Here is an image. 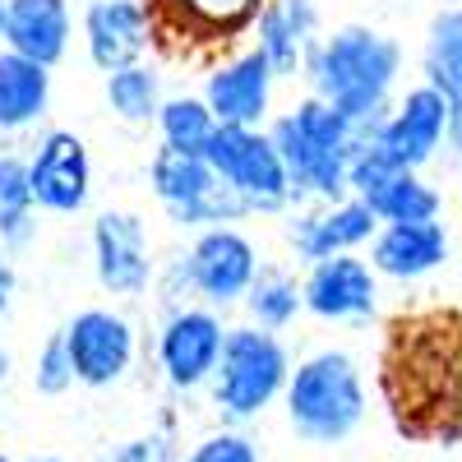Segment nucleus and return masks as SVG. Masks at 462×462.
I'll use <instances>...</instances> for the list:
<instances>
[{"label":"nucleus","instance_id":"1","mask_svg":"<svg viewBox=\"0 0 462 462\" xmlns=\"http://www.w3.org/2000/svg\"><path fill=\"white\" fill-rule=\"evenodd\" d=\"M383 398L411 439H462V315H411L389 328Z\"/></svg>","mask_w":462,"mask_h":462},{"label":"nucleus","instance_id":"2","mask_svg":"<svg viewBox=\"0 0 462 462\" xmlns=\"http://www.w3.org/2000/svg\"><path fill=\"white\" fill-rule=\"evenodd\" d=\"M398 69H402V47L389 32L365 23H346L305 51L310 93L333 102L352 121H374V116L393 111L389 93L398 84Z\"/></svg>","mask_w":462,"mask_h":462},{"label":"nucleus","instance_id":"3","mask_svg":"<svg viewBox=\"0 0 462 462\" xmlns=\"http://www.w3.org/2000/svg\"><path fill=\"white\" fill-rule=\"evenodd\" d=\"M282 402H287L291 430L305 444H315V448L346 444L365 420V379H361L356 356L337 352V346H324V352L305 356L291 370Z\"/></svg>","mask_w":462,"mask_h":462},{"label":"nucleus","instance_id":"4","mask_svg":"<svg viewBox=\"0 0 462 462\" xmlns=\"http://www.w3.org/2000/svg\"><path fill=\"white\" fill-rule=\"evenodd\" d=\"M291 383V356L273 328L241 324L226 333L222 365L213 374V407L226 426H245L263 416Z\"/></svg>","mask_w":462,"mask_h":462},{"label":"nucleus","instance_id":"5","mask_svg":"<svg viewBox=\"0 0 462 462\" xmlns=\"http://www.w3.org/2000/svg\"><path fill=\"white\" fill-rule=\"evenodd\" d=\"M148 185L176 226L208 231V226H226L250 213V204L213 171L204 152H185V148L162 143L148 162Z\"/></svg>","mask_w":462,"mask_h":462},{"label":"nucleus","instance_id":"6","mask_svg":"<svg viewBox=\"0 0 462 462\" xmlns=\"http://www.w3.org/2000/svg\"><path fill=\"white\" fill-rule=\"evenodd\" d=\"M204 158L213 162V171L236 189L250 204V213H282L291 199V176L278 143L268 139V130H250V125H217Z\"/></svg>","mask_w":462,"mask_h":462},{"label":"nucleus","instance_id":"7","mask_svg":"<svg viewBox=\"0 0 462 462\" xmlns=\"http://www.w3.org/2000/svg\"><path fill=\"white\" fill-rule=\"evenodd\" d=\"M180 273H185L189 291H199L208 305H222L226 310V305H236V300L250 296V287L259 278V254H254L245 231L208 226V231H199V241L189 245Z\"/></svg>","mask_w":462,"mask_h":462},{"label":"nucleus","instance_id":"8","mask_svg":"<svg viewBox=\"0 0 462 462\" xmlns=\"http://www.w3.org/2000/svg\"><path fill=\"white\" fill-rule=\"evenodd\" d=\"M226 324L217 319V310L204 305H180L167 315L162 333H158V365L167 374L171 389H204L213 383L217 365H222V346H226Z\"/></svg>","mask_w":462,"mask_h":462},{"label":"nucleus","instance_id":"9","mask_svg":"<svg viewBox=\"0 0 462 462\" xmlns=\"http://www.w3.org/2000/svg\"><path fill=\"white\" fill-rule=\"evenodd\" d=\"M448 111H453V102L439 88L416 84V88H407V97L389 116H383L374 143L389 152L402 171H420L448 139Z\"/></svg>","mask_w":462,"mask_h":462},{"label":"nucleus","instance_id":"10","mask_svg":"<svg viewBox=\"0 0 462 462\" xmlns=\"http://www.w3.org/2000/svg\"><path fill=\"white\" fill-rule=\"evenodd\" d=\"M74 374L88 389H111L134 365V324L116 310H79L65 324Z\"/></svg>","mask_w":462,"mask_h":462},{"label":"nucleus","instance_id":"11","mask_svg":"<svg viewBox=\"0 0 462 462\" xmlns=\"http://www.w3.org/2000/svg\"><path fill=\"white\" fill-rule=\"evenodd\" d=\"M268 139L278 143L282 162H287L296 204H342V199H352V158L310 143L305 130L291 121V111L268 125Z\"/></svg>","mask_w":462,"mask_h":462},{"label":"nucleus","instance_id":"12","mask_svg":"<svg viewBox=\"0 0 462 462\" xmlns=\"http://www.w3.org/2000/svg\"><path fill=\"white\" fill-rule=\"evenodd\" d=\"M28 180H32L37 208L79 213L93 189V162H88L84 139L74 130H47L28 158Z\"/></svg>","mask_w":462,"mask_h":462},{"label":"nucleus","instance_id":"13","mask_svg":"<svg viewBox=\"0 0 462 462\" xmlns=\"http://www.w3.org/2000/svg\"><path fill=\"white\" fill-rule=\"evenodd\" d=\"M93 268L111 296H139L152 282V245L134 213L106 208L93 222Z\"/></svg>","mask_w":462,"mask_h":462},{"label":"nucleus","instance_id":"14","mask_svg":"<svg viewBox=\"0 0 462 462\" xmlns=\"http://www.w3.org/2000/svg\"><path fill=\"white\" fill-rule=\"evenodd\" d=\"M273 79L278 69L259 47L241 51L222 60L208 84H204V102L213 106L217 125H250V130H263L268 121V102H273Z\"/></svg>","mask_w":462,"mask_h":462},{"label":"nucleus","instance_id":"15","mask_svg":"<svg viewBox=\"0 0 462 462\" xmlns=\"http://www.w3.org/2000/svg\"><path fill=\"white\" fill-rule=\"evenodd\" d=\"M152 32H158V19H152L148 0H93L84 10L88 60L106 74L139 65V56L152 42Z\"/></svg>","mask_w":462,"mask_h":462},{"label":"nucleus","instance_id":"16","mask_svg":"<svg viewBox=\"0 0 462 462\" xmlns=\"http://www.w3.org/2000/svg\"><path fill=\"white\" fill-rule=\"evenodd\" d=\"M305 310L319 319H370L379 310V273L356 254H333L305 273Z\"/></svg>","mask_w":462,"mask_h":462},{"label":"nucleus","instance_id":"17","mask_svg":"<svg viewBox=\"0 0 462 462\" xmlns=\"http://www.w3.org/2000/svg\"><path fill=\"white\" fill-rule=\"evenodd\" d=\"M379 213L352 195L342 204H324V208H310L291 222V245L305 263H319V259H333V254H356V245L374 241L379 236Z\"/></svg>","mask_w":462,"mask_h":462},{"label":"nucleus","instance_id":"18","mask_svg":"<svg viewBox=\"0 0 462 462\" xmlns=\"http://www.w3.org/2000/svg\"><path fill=\"white\" fill-rule=\"evenodd\" d=\"M268 0H148L158 28H171L185 42L199 47H226L250 23H259Z\"/></svg>","mask_w":462,"mask_h":462},{"label":"nucleus","instance_id":"19","mask_svg":"<svg viewBox=\"0 0 462 462\" xmlns=\"http://www.w3.org/2000/svg\"><path fill=\"white\" fill-rule=\"evenodd\" d=\"M448 259V226L435 222H383L379 236L370 241V263L374 273L398 278V282H416L435 273Z\"/></svg>","mask_w":462,"mask_h":462},{"label":"nucleus","instance_id":"20","mask_svg":"<svg viewBox=\"0 0 462 462\" xmlns=\"http://www.w3.org/2000/svg\"><path fill=\"white\" fill-rule=\"evenodd\" d=\"M254 47L273 60L278 79L282 74H296L305 69V51L319 42V10L315 0H268L259 23H254Z\"/></svg>","mask_w":462,"mask_h":462},{"label":"nucleus","instance_id":"21","mask_svg":"<svg viewBox=\"0 0 462 462\" xmlns=\"http://www.w3.org/2000/svg\"><path fill=\"white\" fill-rule=\"evenodd\" d=\"M69 0H10V28H5V47L37 60V65H56L69 51Z\"/></svg>","mask_w":462,"mask_h":462},{"label":"nucleus","instance_id":"22","mask_svg":"<svg viewBox=\"0 0 462 462\" xmlns=\"http://www.w3.org/2000/svg\"><path fill=\"white\" fill-rule=\"evenodd\" d=\"M51 102V69L19 51H0V130L19 134L47 116Z\"/></svg>","mask_w":462,"mask_h":462},{"label":"nucleus","instance_id":"23","mask_svg":"<svg viewBox=\"0 0 462 462\" xmlns=\"http://www.w3.org/2000/svg\"><path fill=\"white\" fill-rule=\"evenodd\" d=\"M420 69H426V84L430 88H439L448 102H462V5L439 10L430 19Z\"/></svg>","mask_w":462,"mask_h":462},{"label":"nucleus","instance_id":"24","mask_svg":"<svg viewBox=\"0 0 462 462\" xmlns=\"http://www.w3.org/2000/svg\"><path fill=\"white\" fill-rule=\"evenodd\" d=\"M32 208H37V195H32V180H28V162L5 152L0 158V245L10 250H23L32 241Z\"/></svg>","mask_w":462,"mask_h":462},{"label":"nucleus","instance_id":"25","mask_svg":"<svg viewBox=\"0 0 462 462\" xmlns=\"http://www.w3.org/2000/svg\"><path fill=\"white\" fill-rule=\"evenodd\" d=\"M365 204L379 213V222H435L439 208H444L439 189L420 171H398L393 180H383Z\"/></svg>","mask_w":462,"mask_h":462},{"label":"nucleus","instance_id":"26","mask_svg":"<svg viewBox=\"0 0 462 462\" xmlns=\"http://www.w3.org/2000/svg\"><path fill=\"white\" fill-rule=\"evenodd\" d=\"M162 79L152 65H125V69H111L106 74V106L121 116L125 125H148L158 121L162 111Z\"/></svg>","mask_w":462,"mask_h":462},{"label":"nucleus","instance_id":"27","mask_svg":"<svg viewBox=\"0 0 462 462\" xmlns=\"http://www.w3.org/2000/svg\"><path fill=\"white\" fill-rule=\"evenodd\" d=\"M245 310L259 328H287L300 310H305V282L287 278L282 268H259V278L245 296Z\"/></svg>","mask_w":462,"mask_h":462},{"label":"nucleus","instance_id":"28","mask_svg":"<svg viewBox=\"0 0 462 462\" xmlns=\"http://www.w3.org/2000/svg\"><path fill=\"white\" fill-rule=\"evenodd\" d=\"M158 130H162V143L167 148H185V152H204L213 130H217V116L204 97H167L162 111H158Z\"/></svg>","mask_w":462,"mask_h":462},{"label":"nucleus","instance_id":"29","mask_svg":"<svg viewBox=\"0 0 462 462\" xmlns=\"http://www.w3.org/2000/svg\"><path fill=\"white\" fill-rule=\"evenodd\" d=\"M32 383H37V393H47V398H60L65 389L79 383V374H74V356H69V342H65V328L42 342V352H37V361H32Z\"/></svg>","mask_w":462,"mask_h":462},{"label":"nucleus","instance_id":"30","mask_svg":"<svg viewBox=\"0 0 462 462\" xmlns=\"http://www.w3.org/2000/svg\"><path fill=\"white\" fill-rule=\"evenodd\" d=\"M185 462H259V448H254V439L250 435H241V430H213V435H204L195 448L185 453Z\"/></svg>","mask_w":462,"mask_h":462},{"label":"nucleus","instance_id":"31","mask_svg":"<svg viewBox=\"0 0 462 462\" xmlns=\"http://www.w3.org/2000/svg\"><path fill=\"white\" fill-rule=\"evenodd\" d=\"M402 167L383 152L379 143H370V148H361L356 158H352V195H361V199H370L374 189L383 185V180H393Z\"/></svg>","mask_w":462,"mask_h":462},{"label":"nucleus","instance_id":"32","mask_svg":"<svg viewBox=\"0 0 462 462\" xmlns=\"http://www.w3.org/2000/svg\"><path fill=\"white\" fill-rule=\"evenodd\" d=\"M111 462H171V453H167V439L143 435V439H130Z\"/></svg>","mask_w":462,"mask_h":462},{"label":"nucleus","instance_id":"33","mask_svg":"<svg viewBox=\"0 0 462 462\" xmlns=\"http://www.w3.org/2000/svg\"><path fill=\"white\" fill-rule=\"evenodd\" d=\"M448 152L453 158H462V102H453V111H448Z\"/></svg>","mask_w":462,"mask_h":462},{"label":"nucleus","instance_id":"34","mask_svg":"<svg viewBox=\"0 0 462 462\" xmlns=\"http://www.w3.org/2000/svg\"><path fill=\"white\" fill-rule=\"evenodd\" d=\"M10 296H14V268H10V259H0V319L10 310Z\"/></svg>","mask_w":462,"mask_h":462},{"label":"nucleus","instance_id":"35","mask_svg":"<svg viewBox=\"0 0 462 462\" xmlns=\"http://www.w3.org/2000/svg\"><path fill=\"white\" fill-rule=\"evenodd\" d=\"M10 370H14V361H10V346H5V342H0V383H5V379H10Z\"/></svg>","mask_w":462,"mask_h":462},{"label":"nucleus","instance_id":"36","mask_svg":"<svg viewBox=\"0 0 462 462\" xmlns=\"http://www.w3.org/2000/svg\"><path fill=\"white\" fill-rule=\"evenodd\" d=\"M5 28H10V0H0V42H5Z\"/></svg>","mask_w":462,"mask_h":462},{"label":"nucleus","instance_id":"37","mask_svg":"<svg viewBox=\"0 0 462 462\" xmlns=\"http://www.w3.org/2000/svg\"><path fill=\"white\" fill-rule=\"evenodd\" d=\"M28 462H60V457H28Z\"/></svg>","mask_w":462,"mask_h":462},{"label":"nucleus","instance_id":"38","mask_svg":"<svg viewBox=\"0 0 462 462\" xmlns=\"http://www.w3.org/2000/svg\"><path fill=\"white\" fill-rule=\"evenodd\" d=\"M0 462H14V457H5V453H0Z\"/></svg>","mask_w":462,"mask_h":462}]
</instances>
